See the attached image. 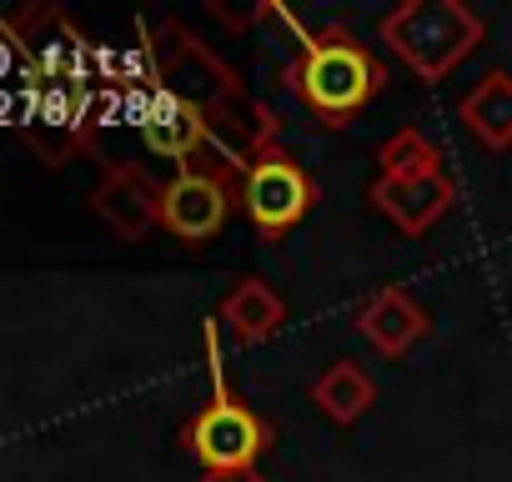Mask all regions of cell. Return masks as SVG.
Segmentation results:
<instances>
[{
    "label": "cell",
    "instance_id": "4fadbf2b",
    "mask_svg": "<svg viewBox=\"0 0 512 482\" xmlns=\"http://www.w3.org/2000/svg\"><path fill=\"white\" fill-rule=\"evenodd\" d=\"M457 121L467 126V136L487 151H507L512 146V76L507 71H487L457 106Z\"/></svg>",
    "mask_w": 512,
    "mask_h": 482
},
{
    "label": "cell",
    "instance_id": "ba28073f",
    "mask_svg": "<svg viewBox=\"0 0 512 482\" xmlns=\"http://www.w3.org/2000/svg\"><path fill=\"white\" fill-rule=\"evenodd\" d=\"M131 101H136V131H141V141H146L151 156L186 166V161H196V156L221 151L211 121H206L191 101H181V96H171L166 86H156V76H151V81H131Z\"/></svg>",
    "mask_w": 512,
    "mask_h": 482
},
{
    "label": "cell",
    "instance_id": "8fae6325",
    "mask_svg": "<svg viewBox=\"0 0 512 482\" xmlns=\"http://www.w3.org/2000/svg\"><path fill=\"white\" fill-rule=\"evenodd\" d=\"M357 327H362V337H367L382 357H407V352L432 332V317H427V307H422L412 292L382 287V292H372V297L357 307Z\"/></svg>",
    "mask_w": 512,
    "mask_h": 482
},
{
    "label": "cell",
    "instance_id": "30bf717a",
    "mask_svg": "<svg viewBox=\"0 0 512 482\" xmlns=\"http://www.w3.org/2000/svg\"><path fill=\"white\" fill-rule=\"evenodd\" d=\"M367 201L402 231V236H427L457 201V181L447 176V166L422 171V176H372Z\"/></svg>",
    "mask_w": 512,
    "mask_h": 482
},
{
    "label": "cell",
    "instance_id": "3957f363",
    "mask_svg": "<svg viewBox=\"0 0 512 482\" xmlns=\"http://www.w3.org/2000/svg\"><path fill=\"white\" fill-rule=\"evenodd\" d=\"M382 46L427 86L447 81L487 36V21L462 0H402L377 21Z\"/></svg>",
    "mask_w": 512,
    "mask_h": 482
},
{
    "label": "cell",
    "instance_id": "52a82bcc",
    "mask_svg": "<svg viewBox=\"0 0 512 482\" xmlns=\"http://www.w3.org/2000/svg\"><path fill=\"white\" fill-rule=\"evenodd\" d=\"M312 201H317V181L292 151H282V141L246 156V166H241V206H246L251 226L262 231L267 241H282L312 211Z\"/></svg>",
    "mask_w": 512,
    "mask_h": 482
},
{
    "label": "cell",
    "instance_id": "277c9868",
    "mask_svg": "<svg viewBox=\"0 0 512 482\" xmlns=\"http://www.w3.org/2000/svg\"><path fill=\"white\" fill-rule=\"evenodd\" d=\"M201 342H206V362H211V397L181 427V447L201 462V472H256V457L272 442V427L231 392L221 342H216V317L201 327Z\"/></svg>",
    "mask_w": 512,
    "mask_h": 482
},
{
    "label": "cell",
    "instance_id": "2e32d148",
    "mask_svg": "<svg viewBox=\"0 0 512 482\" xmlns=\"http://www.w3.org/2000/svg\"><path fill=\"white\" fill-rule=\"evenodd\" d=\"M201 482H262V472H201Z\"/></svg>",
    "mask_w": 512,
    "mask_h": 482
},
{
    "label": "cell",
    "instance_id": "6da1fadb",
    "mask_svg": "<svg viewBox=\"0 0 512 482\" xmlns=\"http://www.w3.org/2000/svg\"><path fill=\"white\" fill-rule=\"evenodd\" d=\"M151 41H141V51H146V61H151V76H156V86H166L171 96H181V101H191L206 121H211V131H226L236 146H241V161L246 156H256V151H267V146H277V121H272V111L256 101L246 86H241V76L216 56V51H206L181 21H156V31H146Z\"/></svg>",
    "mask_w": 512,
    "mask_h": 482
},
{
    "label": "cell",
    "instance_id": "9c48e42d",
    "mask_svg": "<svg viewBox=\"0 0 512 482\" xmlns=\"http://www.w3.org/2000/svg\"><path fill=\"white\" fill-rule=\"evenodd\" d=\"M91 211L121 236V241H146L161 226V186L136 166V161H106V176L91 191Z\"/></svg>",
    "mask_w": 512,
    "mask_h": 482
},
{
    "label": "cell",
    "instance_id": "8992f818",
    "mask_svg": "<svg viewBox=\"0 0 512 482\" xmlns=\"http://www.w3.org/2000/svg\"><path fill=\"white\" fill-rule=\"evenodd\" d=\"M0 31L16 46L26 66V86H76L91 91V46L76 31V21L56 6H26L6 11Z\"/></svg>",
    "mask_w": 512,
    "mask_h": 482
},
{
    "label": "cell",
    "instance_id": "9a60e30c",
    "mask_svg": "<svg viewBox=\"0 0 512 482\" xmlns=\"http://www.w3.org/2000/svg\"><path fill=\"white\" fill-rule=\"evenodd\" d=\"M437 166H442V151L417 126H402L377 151V176H422V171H437Z\"/></svg>",
    "mask_w": 512,
    "mask_h": 482
},
{
    "label": "cell",
    "instance_id": "5bb4252c",
    "mask_svg": "<svg viewBox=\"0 0 512 482\" xmlns=\"http://www.w3.org/2000/svg\"><path fill=\"white\" fill-rule=\"evenodd\" d=\"M312 402H317V412L327 417V422H337V427H357L367 412H372V402H377V382L357 367V362H332L317 382H312Z\"/></svg>",
    "mask_w": 512,
    "mask_h": 482
},
{
    "label": "cell",
    "instance_id": "7c38bea8",
    "mask_svg": "<svg viewBox=\"0 0 512 482\" xmlns=\"http://www.w3.org/2000/svg\"><path fill=\"white\" fill-rule=\"evenodd\" d=\"M216 322L231 332V342L256 347V342H267V337L282 332V322H287V297H282L267 277H241V282L221 297Z\"/></svg>",
    "mask_w": 512,
    "mask_h": 482
},
{
    "label": "cell",
    "instance_id": "7a4b0ae2",
    "mask_svg": "<svg viewBox=\"0 0 512 482\" xmlns=\"http://www.w3.org/2000/svg\"><path fill=\"white\" fill-rule=\"evenodd\" d=\"M382 86H387V66L357 41V31H347L342 21H327L317 31L297 26V51L287 61V91L302 101V111L317 126L342 131L357 111L372 106Z\"/></svg>",
    "mask_w": 512,
    "mask_h": 482
},
{
    "label": "cell",
    "instance_id": "5b68a950",
    "mask_svg": "<svg viewBox=\"0 0 512 482\" xmlns=\"http://www.w3.org/2000/svg\"><path fill=\"white\" fill-rule=\"evenodd\" d=\"M241 166L246 161L226 151L176 166V176L161 186V231H171L186 247H206L241 201Z\"/></svg>",
    "mask_w": 512,
    "mask_h": 482
}]
</instances>
